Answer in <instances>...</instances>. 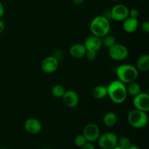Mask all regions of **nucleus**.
Returning a JSON list of instances; mask_svg holds the SVG:
<instances>
[{
    "label": "nucleus",
    "mask_w": 149,
    "mask_h": 149,
    "mask_svg": "<svg viewBox=\"0 0 149 149\" xmlns=\"http://www.w3.org/2000/svg\"><path fill=\"white\" fill-rule=\"evenodd\" d=\"M107 93L109 98L114 103L121 104L127 97L126 85L119 80H113L107 86Z\"/></svg>",
    "instance_id": "obj_1"
},
{
    "label": "nucleus",
    "mask_w": 149,
    "mask_h": 149,
    "mask_svg": "<svg viewBox=\"0 0 149 149\" xmlns=\"http://www.w3.org/2000/svg\"><path fill=\"white\" fill-rule=\"evenodd\" d=\"M116 74L118 80L124 84H128L136 81L139 75V71L137 69L136 67L130 64H122L117 67Z\"/></svg>",
    "instance_id": "obj_2"
},
{
    "label": "nucleus",
    "mask_w": 149,
    "mask_h": 149,
    "mask_svg": "<svg viewBox=\"0 0 149 149\" xmlns=\"http://www.w3.org/2000/svg\"><path fill=\"white\" fill-rule=\"evenodd\" d=\"M90 31L93 35L102 38L109 33L111 30V23L109 19L103 15L96 16L90 23Z\"/></svg>",
    "instance_id": "obj_3"
},
{
    "label": "nucleus",
    "mask_w": 149,
    "mask_h": 149,
    "mask_svg": "<svg viewBox=\"0 0 149 149\" xmlns=\"http://www.w3.org/2000/svg\"><path fill=\"white\" fill-rule=\"evenodd\" d=\"M127 120L130 125L134 128L141 129L145 127L148 122V117L147 112L133 109L127 115Z\"/></svg>",
    "instance_id": "obj_4"
},
{
    "label": "nucleus",
    "mask_w": 149,
    "mask_h": 149,
    "mask_svg": "<svg viewBox=\"0 0 149 149\" xmlns=\"http://www.w3.org/2000/svg\"><path fill=\"white\" fill-rule=\"evenodd\" d=\"M109 57L116 61H124L129 55V50L127 47L122 44L115 43L109 48Z\"/></svg>",
    "instance_id": "obj_5"
},
{
    "label": "nucleus",
    "mask_w": 149,
    "mask_h": 149,
    "mask_svg": "<svg viewBox=\"0 0 149 149\" xmlns=\"http://www.w3.org/2000/svg\"><path fill=\"white\" fill-rule=\"evenodd\" d=\"M97 141L100 148L112 149L117 146L118 137L113 132H105L100 135Z\"/></svg>",
    "instance_id": "obj_6"
},
{
    "label": "nucleus",
    "mask_w": 149,
    "mask_h": 149,
    "mask_svg": "<svg viewBox=\"0 0 149 149\" xmlns=\"http://www.w3.org/2000/svg\"><path fill=\"white\" fill-rule=\"evenodd\" d=\"M129 11L130 9L125 4H116L110 10L111 17L116 21H123L129 17Z\"/></svg>",
    "instance_id": "obj_7"
},
{
    "label": "nucleus",
    "mask_w": 149,
    "mask_h": 149,
    "mask_svg": "<svg viewBox=\"0 0 149 149\" xmlns=\"http://www.w3.org/2000/svg\"><path fill=\"white\" fill-rule=\"evenodd\" d=\"M132 103L136 109L148 112L149 111V95L145 92H141L139 94L134 96Z\"/></svg>",
    "instance_id": "obj_8"
},
{
    "label": "nucleus",
    "mask_w": 149,
    "mask_h": 149,
    "mask_svg": "<svg viewBox=\"0 0 149 149\" xmlns=\"http://www.w3.org/2000/svg\"><path fill=\"white\" fill-rule=\"evenodd\" d=\"M82 135L85 138L87 142H95L100 135L99 127L94 123L87 124L84 127Z\"/></svg>",
    "instance_id": "obj_9"
},
{
    "label": "nucleus",
    "mask_w": 149,
    "mask_h": 149,
    "mask_svg": "<svg viewBox=\"0 0 149 149\" xmlns=\"http://www.w3.org/2000/svg\"><path fill=\"white\" fill-rule=\"evenodd\" d=\"M59 66V61L58 58L54 56H47L44 58L41 64L42 70L47 74L54 73Z\"/></svg>",
    "instance_id": "obj_10"
},
{
    "label": "nucleus",
    "mask_w": 149,
    "mask_h": 149,
    "mask_svg": "<svg viewBox=\"0 0 149 149\" xmlns=\"http://www.w3.org/2000/svg\"><path fill=\"white\" fill-rule=\"evenodd\" d=\"M63 102L68 108H74L79 103V97L77 92L74 90H65V93L61 97Z\"/></svg>",
    "instance_id": "obj_11"
},
{
    "label": "nucleus",
    "mask_w": 149,
    "mask_h": 149,
    "mask_svg": "<svg viewBox=\"0 0 149 149\" xmlns=\"http://www.w3.org/2000/svg\"><path fill=\"white\" fill-rule=\"evenodd\" d=\"M24 128L29 133L36 135L42 131V125L40 121L36 118H29L25 122Z\"/></svg>",
    "instance_id": "obj_12"
},
{
    "label": "nucleus",
    "mask_w": 149,
    "mask_h": 149,
    "mask_svg": "<svg viewBox=\"0 0 149 149\" xmlns=\"http://www.w3.org/2000/svg\"><path fill=\"white\" fill-rule=\"evenodd\" d=\"M84 45L87 50L96 51V52L100 50V48L103 46L101 38L95 36L93 34L86 38L84 42Z\"/></svg>",
    "instance_id": "obj_13"
},
{
    "label": "nucleus",
    "mask_w": 149,
    "mask_h": 149,
    "mask_svg": "<svg viewBox=\"0 0 149 149\" xmlns=\"http://www.w3.org/2000/svg\"><path fill=\"white\" fill-rule=\"evenodd\" d=\"M122 22H123L122 28H123L124 31L129 33H132L135 32L138 29V26H139V21H138V18L132 17L130 16L127 17Z\"/></svg>",
    "instance_id": "obj_14"
},
{
    "label": "nucleus",
    "mask_w": 149,
    "mask_h": 149,
    "mask_svg": "<svg viewBox=\"0 0 149 149\" xmlns=\"http://www.w3.org/2000/svg\"><path fill=\"white\" fill-rule=\"evenodd\" d=\"M69 52L71 57H73L74 58H77V59H79V58L85 57L87 49H86L84 44L77 43L74 44L70 47Z\"/></svg>",
    "instance_id": "obj_15"
},
{
    "label": "nucleus",
    "mask_w": 149,
    "mask_h": 149,
    "mask_svg": "<svg viewBox=\"0 0 149 149\" xmlns=\"http://www.w3.org/2000/svg\"><path fill=\"white\" fill-rule=\"evenodd\" d=\"M135 67L140 71H148L149 69V55L148 54H143L138 58Z\"/></svg>",
    "instance_id": "obj_16"
},
{
    "label": "nucleus",
    "mask_w": 149,
    "mask_h": 149,
    "mask_svg": "<svg viewBox=\"0 0 149 149\" xmlns=\"http://www.w3.org/2000/svg\"><path fill=\"white\" fill-rule=\"evenodd\" d=\"M92 95L95 99L101 100L108 96L107 86L97 85L92 90Z\"/></svg>",
    "instance_id": "obj_17"
},
{
    "label": "nucleus",
    "mask_w": 149,
    "mask_h": 149,
    "mask_svg": "<svg viewBox=\"0 0 149 149\" xmlns=\"http://www.w3.org/2000/svg\"><path fill=\"white\" fill-rule=\"evenodd\" d=\"M103 124L108 127H111L114 126L117 122V116L114 112H107L103 118Z\"/></svg>",
    "instance_id": "obj_18"
},
{
    "label": "nucleus",
    "mask_w": 149,
    "mask_h": 149,
    "mask_svg": "<svg viewBox=\"0 0 149 149\" xmlns=\"http://www.w3.org/2000/svg\"><path fill=\"white\" fill-rule=\"evenodd\" d=\"M127 84V86H126V89L127 95L134 97L141 92V85L138 82H136V81H132V82H130Z\"/></svg>",
    "instance_id": "obj_19"
},
{
    "label": "nucleus",
    "mask_w": 149,
    "mask_h": 149,
    "mask_svg": "<svg viewBox=\"0 0 149 149\" xmlns=\"http://www.w3.org/2000/svg\"><path fill=\"white\" fill-rule=\"evenodd\" d=\"M65 92V88L61 84H55L52 88V95L55 98H61Z\"/></svg>",
    "instance_id": "obj_20"
},
{
    "label": "nucleus",
    "mask_w": 149,
    "mask_h": 149,
    "mask_svg": "<svg viewBox=\"0 0 149 149\" xmlns=\"http://www.w3.org/2000/svg\"><path fill=\"white\" fill-rule=\"evenodd\" d=\"M132 145V141L127 137L122 136L119 138H118L117 146L122 149H128L129 148H130Z\"/></svg>",
    "instance_id": "obj_21"
},
{
    "label": "nucleus",
    "mask_w": 149,
    "mask_h": 149,
    "mask_svg": "<svg viewBox=\"0 0 149 149\" xmlns=\"http://www.w3.org/2000/svg\"><path fill=\"white\" fill-rule=\"evenodd\" d=\"M101 40H102V45H103L104 47H107L108 49L116 43L115 38L113 37V36L109 34V33L106 34V36H103V37L101 38Z\"/></svg>",
    "instance_id": "obj_22"
},
{
    "label": "nucleus",
    "mask_w": 149,
    "mask_h": 149,
    "mask_svg": "<svg viewBox=\"0 0 149 149\" xmlns=\"http://www.w3.org/2000/svg\"><path fill=\"white\" fill-rule=\"evenodd\" d=\"M86 142H87V141H86L85 138H84L83 135H77L75 138V139H74V143H75V145L77 146L80 147V148H81L85 144Z\"/></svg>",
    "instance_id": "obj_23"
},
{
    "label": "nucleus",
    "mask_w": 149,
    "mask_h": 149,
    "mask_svg": "<svg viewBox=\"0 0 149 149\" xmlns=\"http://www.w3.org/2000/svg\"><path fill=\"white\" fill-rule=\"evenodd\" d=\"M97 52L96 51H91V50H87L86 52L85 57L87 58V60L90 61H93L97 58Z\"/></svg>",
    "instance_id": "obj_24"
},
{
    "label": "nucleus",
    "mask_w": 149,
    "mask_h": 149,
    "mask_svg": "<svg viewBox=\"0 0 149 149\" xmlns=\"http://www.w3.org/2000/svg\"><path fill=\"white\" fill-rule=\"evenodd\" d=\"M141 28L143 31L148 33L149 32V22L148 20H145L144 22H143L141 26Z\"/></svg>",
    "instance_id": "obj_25"
},
{
    "label": "nucleus",
    "mask_w": 149,
    "mask_h": 149,
    "mask_svg": "<svg viewBox=\"0 0 149 149\" xmlns=\"http://www.w3.org/2000/svg\"><path fill=\"white\" fill-rule=\"evenodd\" d=\"M138 15H139V12H138V10L136 8H132L131 10H130L129 16H130L132 17L138 18Z\"/></svg>",
    "instance_id": "obj_26"
},
{
    "label": "nucleus",
    "mask_w": 149,
    "mask_h": 149,
    "mask_svg": "<svg viewBox=\"0 0 149 149\" xmlns=\"http://www.w3.org/2000/svg\"><path fill=\"white\" fill-rule=\"evenodd\" d=\"M81 149H95V147L93 145V143L86 142L85 144L81 147Z\"/></svg>",
    "instance_id": "obj_27"
},
{
    "label": "nucleus",
    "mask_w": 149,
    "mask_h": 149,
    "mask_svg": "<svg viewBox=\"0 0 149 149\" xmlns=\"http://www.w3.org/2000/svg\"><path fill=\"white\" fill-rule=\"evenodd\" d=\"M4 5L2 4V3L0 2V19H1V17L4 16Z\"/></svg>",
    "instance_id": "obj_28"
},
{
    "label": "nucleus",
    "mask_w": 149,
    "mask_h": 149,
    "mask_svg": "<svg viewBox=\"0 0 149 149\" xmlns=\"http://www.w3.org/2000/svg\"><path fill=\"white\" fill-rule=\"evenodd\" d=\"M4 28H5V25H4V21L1 19H0V33L4 31Z\"/></svg>",
    "instance_id": "obj_29"
},
{
    "label": "nucleus",
    "mask_w": 149,
    "mask_h": 149,
    "mask_svg": "<svg viewBox=\"0 0 149 149\" xmlns=\"http://www.w3.org/2000/svg\"><path fill=\"white\" fill-rule=\"evenodd\" d=\"M72 1L75 4H77V5H79V4H81L82 3H84V0H72Z\"/></svg>",
    "instance_id": "obj_30"
},
{
    "label": "nucleus",
    "mask_w": 149,
    "mask_h": 149,
    "mask_svg": "<svg viewBox=\"0 0 149 149\" xmlns=\"http://www.w3.org/2000/svg\"><path fill=\"white\" fill-rule=\"evenodd\" d=\"M128 149H141V148H140V147H138V146L132 145V146H131L130 148H129Z\"/></svg>",
    "instance_id": "obj_31"
},
{
    "label": "nucleus",
    "mask_w": 149,
    "mask_h": 149,
    "mask_svg": "<svg viewBox=\"0 0 149 149\" xmlns=\"http://www.w3.org/2000/svg\"><path fill=\"white\" fill-rule=\"evenodd\" d=\"M112 149H122V148H120V147H119V146H117L114 147V148H112Z\"/></svg>",
    "instance_id": "obj_32"
},
{
    "label": "nucleus",
    "mask_w": 149,
    "mask_h": 149,
    "mask_svg": "<svg viewBox=\"0 0 149 149\" xmlns=\"http://www.w3.org/2000/svg\"><path fill=\"white\" fill-rule=\"evenodd\" d=\"M41 149H52V148H41Z\"/></svg>",
    "instance_id": "obj_33"
},
{
    "label": "nucleus",
    "mask_w": 149,
    "mask_h": 149,
    "mask_svg": "<svg viewBox=\"0 0 149 149\" xmlns=\"http://www.w3.org/2000/svg\"><path fill=\"white\" fill-rule=\"evenodd\" d=\"M112 1H120V0H112Z\"/></svg>",
    "instance_id": "obj_34"
},
{
    "label": "nucleus",
    "mask_w": 149,
    "mask_h": 149,
    "mask_svg": "<svg viewBox=\"0 0 149 149\" xmlns=\"http://www.w3.org/2000/svg\"><path fill=\"white\" fill-rule=\"evenodd\" d=\"M1 149H8V148H1Z\"/></svg>",
    "instance_id": "obj_35"
}]
</instances>
